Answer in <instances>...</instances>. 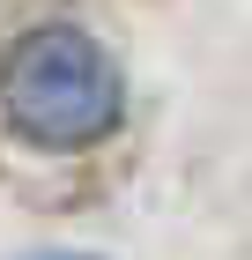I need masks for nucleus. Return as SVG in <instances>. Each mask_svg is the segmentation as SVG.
Masks as SVG:
<instances>
[{
    "label": "nucleus",
    "mask_w": 252,
    "mask_h": 260,
    "mask_svg": "<svg viewBox=\"0 0 252 260\" xmlns=\"http://www.w3.org/2000/svg\"><path fill=\"white\" fill-rule=\"evenodd\" d=\"M0 104H8L15 134H30L38 149H89V141H104L119 126L126 82H119V60L89 30L52 22V30H30L8 52Z\"/></svg>",
    "instance_id": "f257e3e1"
},
{
    "label": "nucleus",
    "mask_w": 252,
    "mask_h": 260,
    "mask_svg": "<svg viewBox=\"0 0 252 260\" xmlns=\"http://www.w3.org/2000/svg\"><path fill=\"white\" fill-rule=\"evenodd\" d=\"M30 260H97V253H30Z\"/></svg>",
    "instance_id": "f03ea898"
}]
</instances>
